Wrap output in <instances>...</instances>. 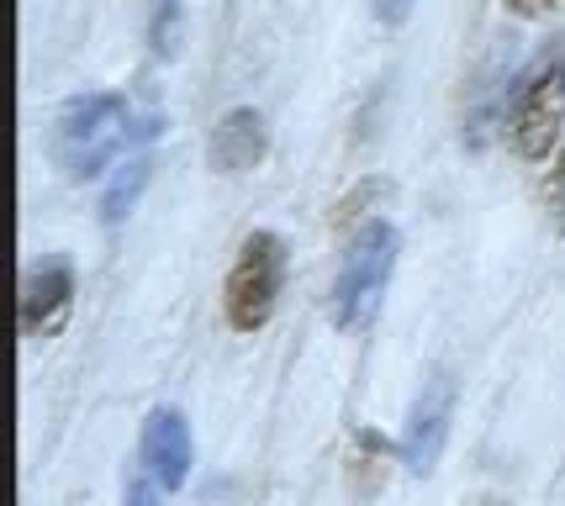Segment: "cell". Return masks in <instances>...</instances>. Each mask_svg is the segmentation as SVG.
<instances>
[{
    "label": "cell",
    "instance_id": "obj_1",
    "mask_svg": "<svg viewBox=\"0 0 565 506\" xmlns=\"http://www.w3.org/2000/svg\"><path fill=\"white\" fill-rule=\"evenodd\" d=\"M132 143V106L117 90L74 96L53 127V159L70 180H96L117 164Z\"/></svg>",
    "mask_w": 565,
    "mask_h": 506
},
{
    "label": "cell",
    "instance_id": "obj_2",
    "mask_svg": "<svg viewBox=\"0 0 565 506\" xmlns=\"http://www.w3.org/2000/svg\"><path fill=\"white\" fill-rule=\"evenodd\" d=\"M280 286H286V238L270 233V227H254L244 243H238V259L222 280V316L233 333H259L275 316V301H280Z\"/></svg>",
    "mask_w": 565,
    "mask_h": 506
},
{
    "label": "cell",
    "instance_id": "obj_3",
    "mask_svg": "<svg viewBox=\"0 0 565 506\" xmlns=\"http://www.w3.org/2000/svg\"><path fill=\"white\" fill-rule=\"evenodd\" d=\"M565 132V49H544L529 74L518 79L513 106H508V143L518 159L540 164Z\"/></svg>",
    "mask_w": 565,
    "mask_h": 506
},
{
    "label": "cell",
    "instance_id": "obj_4",
    "mask_svg": "<svg viewBox=\"0 0 565 506\" xmlns=\"http://www.w3.org/2000/svg\"><path fill=\"white\" fill-rule=\"evenodd\" d=\"M396 269V227L386 217H370L344 248V265H339V280H333V322L344 333H360L381 295H386V280Z\"/></svg>",
    "mask_w": 565,
    "mask_h": 506
},
{
    "label": "cell",
    "instance_id": "obj_5",
    "mask_svg": "<svg viewBox=\"0 0 565 506\" xmlns=\"http://www.w3.org/2000/svg\"><path fill=\"white\" fill-rule=\"evenodd\" d=\"M449 417H455V380L449 375H434L423 396L407 411V433H402V464L413 475H428L439 464V449L449 438Z\"/></svg>",
    "mask_w": 565,
    "mask_h": 506
},
{
    "label": "cell",
    "instance_id": "obj_6",
    "mask_svg": "<svg viewBox=\"0 0 565 506\" xmlns=\"http://www.w3.org/2000/svg\"><path fill=\"white\" fill-rule=\"evenodd\" d=\"M138 454H143V475L159 491H180L185 475H191V428H185V417L174 407H153L143 417V443H138Z\"/></svg>",
    "mask_w": 565,
    "mask_h": 506
},
{
    "label": "cell",
    "instance_id": "obj_7",
    "mask_svg": "<svg viewBox=\"0 0 565 506\" xmlns=\"http://www.w3.org/2000/svg\"><path fill=\"white\" fill-rule=\"evenodd\" d=\"M265 153H270V127H265V117H259L254 106L222 111L217 127H212V143H206V159H212L217 174H244V169H254Z\"/></svg>",
    "mask_w": 565,
    "mask_h": 506
},
{
    "label": "cell",
    "instance_id": "obj_8",
    "mask_svg": "<svg viewBox=\"0 0 565 506\" xmlns=\"http://www.w3.org/2000/svg\"><path fill=\"white\" fill-rule=\"evenodd\" d=\"M74 306V274L70 265H43L22 280V333L26 337H53L64 327V316Z\"/></svg>",
    "mask_w": 565,
    "mask_h": 506
},
{
    "label": "cell",
    "instance_id": "obj_9",
    "mask_svg": "<svg viewBox=\"0 0 565 506\" xmlns=\"http://www.w3.org/2000/svg\"><path fill=\"white\" fill-rule=\"evenodd\" d=\"M148 180V159H132V164H122V174L111 180V191H106V201H100V222H122L127 206L138 201V191H143Z\"/></svg>",
    "mask_w": 565,
    "mask_h": 506
},
{
    "label": "cell",
    "instance_id": "obj_10",
    "mask_svg": "<svg viewBox=\"0 0 565 506\" xmlns=\"http://www.w3.org/2000/svg\"><path fill=\"white\" fill-rule=\"evenodd\" d=\"M518 22H544V17H561L565 0H502Z\"/></svg>",
    "mask_w": 565,
    "mask_h": 506
},
{
    "label": "cell",
    "instance_id": "obj_11",
    "mask_svg": "<svg viewBox=\"0 0 565 506\" xmlns=\"http://www.w3.org/2000/svg\"><path fill=\"white\" fill-rule=\"evenodd\" d=\"M122 506H159V485L148 481V475H138V481L127 485V496H122Z\"/></svg>",
    "mask_w": 565,
    "mask_h": 506
},
{
    "label": "cell",
    "instance_id": "obj_12",
    "mask_svg": "<svg viewBox=\"0 0 565 506\" xmlns=\"http://www.w3.org/2000/svg\"><path fill=\"white\" fill-rule=\"evenodd\" d=\"M407 11H413V0H375V17H381V22H402V17H407Z\"/></svg>",
    "mask_w": 565,
    "mask_h": 506
}]
</instances>
